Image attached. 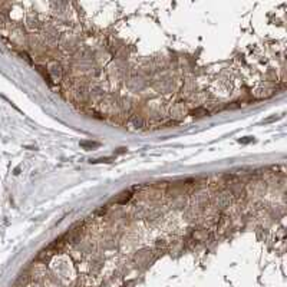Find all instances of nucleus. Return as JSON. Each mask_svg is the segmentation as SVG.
Listing matches in <instances>:
<instances>
[{
  "instance_id": "nucleus-1",
  "label": "nucleus",
  "mask_w": 287,
  "mask_h": 287,
  "mask_svg": "<svg viewBox=\"0 0 287 287\" xmlns=\"http://www.w3.org/2000/svg\"><path fill=\"white\" fill-rule=\"evenodd\" d=\"M28 287H37V286H33V284H32V286H28Z\"/></svg>"
}]
</instances>
